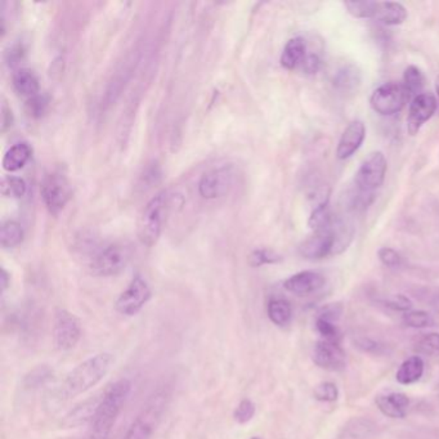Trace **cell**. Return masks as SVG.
<instances>
[{"mask_svg": "<svg viewBox=\"0 0 439 439\" xmlns=\"http://www.w3.org/2000/svg\"><path fill=\"white\" fill-rule=\"evenodd\" d=\"M112 364L114 356L106 352L85 359L66 375L61 384L53 391L52 399L61 403L90 391L109 374Z\"/></svg>", "mask_w": 439, "mask_h": 439, "instance_id": "6da1fadb", "label": "cell"}, {"mask_svg": "<svg viewBox=\"0 0 439 439\" xmlns=\"http://www.w3.org/2000/svg\"><path fill=\"white\" fill-rule=\"evenodd\" d=\"M131 389V381L128 379H120L104 391L85 439L110 438L112 426L125 405Z\"/></svg>", "mask_w": 439, "mask_h": 439, "instance_id": "7a4b0ae2", "label": "cell"}, {"mask_svg": "<svg viewBox=\"0 0 439 439\" xmlns=\"http://www.w3.org/2000/svg\"><path fill=\"white\" fill-rule=\"evenodd\" d=\"M170 401V388L168 385L158 386L144 403L137 418L133 420L123 439H151L156 432L165 410Z\"/></svg>", "mask_w": 439, "mask_h": 439, "instance_id": "3957f363", "label": "cell"}, {"mask_svg": "<svg viewBox=\"0 0 439 439\" xmlns=\"http://www.w3.org/2000/svg\"><path fill=\"white\" fill-rule=\"evenodd\" d=\"M172 199L168 193H160L152 197L138 220V239L146 246H153L158 242L163 228L170 213Z\"/></svg>", "mask_w": 439, "mask_h": 439, "instance_id": "277c9868", "label": "cell"}, {"mask_svg": "<svg viewBox=\"0 0 439 439\" xmlns=\"http://www.w3.org/2000/svg\"><path fill=\"white\" fill-rule=\"evenodd\" d=\"M131 251L124 244H112L104 247L93 258L90 271L99 277H111L121 273L131 261Z\"/></svg>", "mask_w": 439, "mask_h": 439, "instance_id": "5b68a950", "label": "cell"}, {"mask_svg": "<svg viewBox=\"0 0 439 439\" xmlns=\"http://www.w3.org/2000/svg\"><path fill=\"white\" fill-rule=\"evenodd\" d=\"M40 193L49 213L57 215L71 199L69 179L61 172L49 173L41 182Z\"/></svg>", "mask_w": 439, "mask_h": 439, "instance_id": "8992f818", "label": "cell"}, {"mask_svg": "<svg viewBox=\"0 0 439 439\" xmlns=\"http://www.w3.org/2000/svg\"><path fill=\"white\" fill-rule=\"evenodd\" d=\"M408 96L401 82H388L380 85L371 94L372 110L381 116H391L405 107Z\"/></svg>", "mask_w": 439, "mask_h": 439, "instance_id": "52a82bcc", "label": "cell"}, {"mask_svg": "<svg viewBox=\"0 0 439 439\" xmlns=\"http://www.w3.org/2000/svg\"><path fill=\"white\" fill-rule=\"evenodd\" d=\"M386 158L380 151L371 152L358 168L354 185L362 193H374V191L383 185L386 174Z\"/></svg>", "mask_w": 439, "mask_h": 439, "instance_id": "ba28073f", "label": "cell"}, {"mask_svg": "<svg viewBox=\"0 0 439 439\" xmlns=\"http://www.w3.org/2000/svg\"><path fill=\"white\" fill-rule=\"evenodd\" d=\"M82 334V323L75 315L66 309L55 312L53 340L57 349L61 352L74 349L80 342Z\"/></svg>", "mask_w": 439, "mask_h": 439, "instance_id": "9c48e42d", "label": "cell"}, {"mask_svg": "<svg viewBox=\"0 0 439 439\" xmlns=\"http://www.w3.org/2000/svg\"><path fill=\"white\" fill-rule=\"evenodd\" d=\"M152 291L150 285L141 276H136L128 288L117 298L115 307L123 316H134L151 299Z\"/></svg>", "mask_w": 439, "mask_h": 439, "instance_id": "30bf717a", "label": "cell"}, {"mask_svg": "<svg viewBox=\"0 0 439 439\" xmlns=\"http://www.w3.org/2000/svg\"><path fill=\"white\" fill-rule=\"evenodd\" d=\"M234 182L231 168H217L206 172L199 182V193L204 199L214 200L224 196Z\"/></svg>", "mask_w": 439, "mask_h": 439, "instance_id": "8fae6325", "label": "cell"}, {"mask_svg": "<svg viewBox=\"0 0 439 439\" xmlns=\"http://www.w3.org/2000/svg\"><path fill=\"white\" fill-rule=\"evenodd\" d=\"M438 109V99L432 93H421L415 97L410 104L408 117H407V131L415 136L421 129V126L432 119Z\"/></svg>", "mask_w": 439, "mask_h": 439, "instance_id": "7c38bea8", "label": "cell"}, {"mask_svg": "<svg viewBox=\"0 0 439 439\" xmlns=\"http://www.w3.org/2000/svg\"><path fill=\"white\" fill-rule=\"evenodd\" d=\"M313 362L327 371H343L347 366V354L340 343L321 339L313 349Z\"/></svg>", "mask_w": 439, "mask_h": 439, "instance_id": "4fadbf2b", "label": "cell"}, {"mask_svg": "<svg viewBox=\"0 0 439 439\" xmlns=\"http://www.w3.org/2000/svg\"><path fill=\"white\" fill-rule=\"evenodd\" d=\"M299 254L308 261H321L334 255V236L331 229L309 236L300 244Z\"/></svg>", "mask_w": 439, "mask_h": 439, "instance_id": "5bb4252c", "label": "cell"}, {"mask_svg": "<svg viewBox=\"0 0 439 439\" xmlns=\"http://www.w3.org/2000/svg\"><path fill=\"white\" fill-rule=\"evenodd\" d=\"M325 277L316 271H303L288 277L283 282V288L296 296H307L325 286Z\"/></svg>", "mask_w": 439, "mask_h": 439, "instance_id": "9a60e30c", "label": "cell"}, {"mask_svg": "<svg viewBox=\"0 0 439 439\" xmlns=\"http://www.w3.org/2000/svg\"><path fill=\"white\" fill-rule=\"evenodd\" d=\"M366 137V126L362 121L356 120L350 123L343 131L340 141L337 143V158L347 160L352 158L361 148Z\"/></svg>", "mask_w": 439, "mask_h": 439, "instance_id": "2e32d148", "label": "cell"}, {"mask_svg": "<svg viewBox=\"0 0 439 439\" xmlns=\"http://www.w3.org/2000/svg\"><path fill=\"white\" fill-rule=\"evenodd\" d=\"M375 403L378 406L380 412L391 418V419H403L408 411L410 399L405 393L393 391L383 396H378L375 399Z\"/></svg>", "mask_w": 439, "mask_h": 439, "instance_id": "e0dca14e", "label": "cell"}, {"mask_svg": "<svg viewBox=\"0 0 439 439\" xmlns=\"http://www.w3.org/2000/svg\"><path fill=\"white\" fill-rule=\"evenodd\" d=\"M361 82H362L361 71L357 66L350 65V63L337 70L332 79L334 90L343 96H352L357 93L361 87Z\"/></svg>", "mask_w": 439, "mask_h": 439, "instance_id": "ac0fdd59", "label": "cell"}, {"mask_svg": "<svg viewBox=\"0 0 439 439\" xmlns=\"http://www.w3.org/2000/svg\"><path fill=\"white\" fill-rule=\"evenodd\" d=\"M101 397H93V399H87L85 402H82L80 405L76 406L74 410L65 416L63 419V426L66 428H76V426H84L87 423H92V420L96 415L97 408L101 402Z\"/></svg>", "mask_w": 439, "mask_h": 439, "instance_id": "d6986e66", "label": "cell"}, {"mask_svg": "<svg viewBox=\"0 0 439 439\" xmlns=\"http://www.w3.org/2000/svg\"><path fill=\"white\" fill-rule=\"evenodd\" d=\"M330 229L334 236V255L342 254L353 240L354 227L345 217H334Z\"/></svg>", "mask_w": 439, "mask_h": 439, "instance_id": "ffe728a7", "label": "cell"}, {"mask_svg": "<svg viewBox=\"0 0 439 439\" xmlns=\"http://www.w3.org/2000/svg\"><path fill=\"white\" fill-rule=\"evenodd\" d=\"M374 20L384 23L386 26H397L407 20V9L401 3L383 1L379 3Z\"/></svg>", "mask_w": 439, "mask_h": 439, "instance_id": "44dd1931", "label": "cell"}, {"mask_svg": "<svg viewBox=\"0 0 439 439\" xmlns=\"http://www.w3.org/2000/svg\"><path fill=\"white\" fill-rule=\"evenodd\" d=\"M31 147L28 143L21 142L13 144L3 158V169L9 173L20 170L31 158Z\"/></svg>", "mask_w": 439, "mask_h": 439, "instance_id": "7402d4cb", "label": "cell"}, {"mask_svg": "<svg viewBox=\"0 0 439 439\" xmlns=\"http://www.w3.org/2000/svg\"><path fill=\"white\" fill-rule=\"evenodd\" d=\"M424 367H426V364H424L423 358L420 357V356H412V357L407 358L399 366L396 379H397L399 384H413V383L419 381L421 376H423Z\"/></svg>", "mask_w": 439, "mask_h": 439, "instance_id": "603a6c76", "label": "cell"}, {"mask_svg": "<svg viewBox=\"0 0 439 439\" xmlns=\"http://www.w3.org/2000/svg\"><path fill=\"white\" fill-rule=\"evenodd\" d=\"M13 88L20 96L26 97L28 99L39 94V80L31 70L21 69L14 72Z\"/></svg>", "mask_w": 439, "mask_h": 439, "instance_id": "cb8c5ba5", "label": "cell"}, {"mask_svg": "<svg viewBox=\"0 0 439 439\" xmlns=\"http://www.w3.org/2000/svg\"><path fill=\"white\" fill-rule=\"evenodd\" d=\"M305 58V43L302 38H294L286 43L285 48L282 50L281 62L282 67L286 70H294L298 65L302 63Z\"/></svg>", "mask_w": 439, "mask_h": 439, "instance_id": "d4e9b609", "label": "cell"}, {"mask_svg": "<svg viewBox=\"0 0 439 439\" xmlns=\"http://www.w3.org/2000/svg\"><path fill=\"white\" fill-rule=\"evenodd\" d=\"M332 213L330 209L329 199H325L315 207V210L310 214L308 220V226L313 232L327 231L332 224Z\"/></svg>", "mask_w": 439, "mask_h": 439, "instance_id": "484cf974", "label": "cell"}, {"mask_svg": "<svg viewBox=\"0 0 439 439\" xmlns=\"http://www.w3.org/2000/svg\"><path fill=\"white\" fill-rule=\"evenodd\" d=\"M267 313L269 320L277 326H288L293 318V308L285 299H272L268 303Z\"/></svg>", "mask_w": 439, "mask_h": 439, "instance_id": "4316f807", "label": "cell"}, {"mask_svg": "<svg viewBox=\"0 0 439 439\" xmlns=\"http://www.w3.org/2000/svg\"><path fill=\"white\" fill-rule=\"evenodd\" d=\"M23 228L16 220H7L0 228V244L4 249H14L23 241Z\"/></svg>", "mask_w": 439, "mask_h": 439, "instance_id": "83f0119b", "label": "cell"}, {"mask_svg": "<svg viewBox=\"0 0 439 439\" xmlns=\"http://www.w3.org/2000/svg\"><path fill=\"white\" fill-rule=\"evenodd\" d=\"M424 84H426V79H424V75H423V72H421V70L419 67L411 65V66H408L405 70L402 85H403L406 93L408 96V99L410 98L413 99L415 97L421 94V90L424 88Z\"/></svg>", "mask_w": 439, "mask_h": 439, "instance_id": "f1b7e54d", "label": "cell"}, {"mask_svg": "<svg viewBox=\"0 0 439 439\" xmlns=\"http://www.w3.org/2000/svg\"><path fill=\"white\" fill-rule=\"evenodd\" d=\"M55 375V371L52 370L47 364H43V366H38L36 369L33 371H30L28 375L23 379V384L28 389H36V388H40L43 385L49 383Z\"/></svg>", "mask_w": 439, "mask_h": 439, "instance_id": "f546056e", "label": "cell"}, {"mask_svg": "<svg viewBox=\"0 0 439 439\" xmlns=\"http://www.w3.org/2000/svg\"><path fill=\"white\" fill-rule=\"evenodd\" d=\"M0 191H1V195L6 196V197L21 199L26 193V183L22 178L13 177V175H7V177L1 179Z\"/></svg>", "mask_w": 439, "mask_h": 439, "instance_id": "4dcf8cb0", "label": "cell"}, {"mask_svg": "<svg viewBox=\"0 0 439 439\" xmlns=\"http://www.w3.org/2000/svg\"><path fill=\"white\" fill-rule=\"evenodd\" d=\"M344 6L348 13L356 18H375L378 1H345Z\"/></svg>", "mask_w": 439, "mask_h": 439, "instance_id": "1f68e13d", "label": "cell"}, {"mask_svg": "<svg viewBox=\"0 0 439 439\" xmlns=\"http://www.w3.org/2000/svg\"><path fill=\"white\" fill-rule=\"evenodd\" d=\"M415 352L426 356L439 357V332L424 334L413 347Z\"/></svg>", "mask_w": 439, "mask_h": 439, "instance_id": "d6a6232c", "label": "cell"}, {"mask_svg": "<svg viewBox=\"0 0 439 439\" xmlns=\"http://www.w3.org/2000/svg\"><path fill=\"white\" fill-rule=\"evenodd\" d=\"M402 323L412 329H426L434 325V320L426 310H410L402 316Z\"/></svg>", "mask_w": 439, "mask_h": 439, "instance_id": "836d02e7", "label": "cell"}, {"mask_svg": "<svg viewBox=\"0 0 439 439\" xmlns=\"http://www.w3.org/2000/svg\"><path fill=\"white\" fill-rule=\"evenodd\" d=\"M282 261V256L269 249H258L249 256V263L251 267H261L266 264H277Z\"/></svg>", "mask_w": 439, "mask_h": 439, "instance_id": "e575fe53", "label": "cell"}, {"mask_svg": "<svg viewBox=\"0 0 439 439\" xmlns=\"http://www.w3.org/2000/svg\"><path fill=\"white\" fill-rule=\"evenodd\" d=\"M316 329L325 340L334 342V343H340L342 332H340V330L335 325V323H331V321L317 317Z\"/></svg>", "mask_w": 439, "mask_h": 439, "instance_id": "d590c367", "label": "cell"}, {"mask_svg": "<svg viewBox=\"0 0 439 439\" xmlns=\"http://www.w3.org/2000/svg\"><path fill=\"white\" fill-rule=\"evenodd\" d=\"M313 397L320 402H335L339 399V389L334 383L325 381L315 388Z\"/></svg>", "mask_w": 439, "mask_h": 439, "instance_id": "8d00e7d4", "label": "cell"}, {"mask_svg": "<svg viewBox=\"0 0 439 439\" xmlns=\"http://www.w3.org/2000/svg\"><path fill=\"white\" fill-rule=\"evenodd\" d=\"M379 261L383 266L391 269H399L403 266V258L391 247H381L378 251Z\"/></svg>", "mask_w": 439, "mask_h": 439, "instance_id": "74e56055", "label": "cell"}, {"mask_svg": "<svg viewBox=\"0 0 439 439\" xmlns=\"http://www.w3.org/2000/svg\"><path fill=\"white\" fill-rule=\"evenodd\" d=\"M255 405L250 399H242L237 407L234 408V418L240 424H246L254 418Z\"/></svg>", "mask_w": 439, "mask_h": 439, "instance_id": "f35d334b", "label": "cell"}, {"mask_svg": "<svg viewBox=\"0 0 439 439\" xmlns=\"http://www.w3.org/2000/svg\"><path fill=\"white\" fill-rule=\"evenodd\" d=\"M47 107H48V98L45 96H40V94L30 98L26 102V110H28V115L33 117L43 116Z\"/></svg>", "mask_w": 439, "mask_h": 439, "instance_id": "ab89813d", "label": "cell"}, {"mask_svg": "<svg viewBox=\"0 0 439 439\" xmlns=\"http://www.w3.org/2000/svg\"><path fill=\"white\" fill-rule=\"evenodd\" d=\"M342 313H343V305L342 304H339V303H330V304H326L325 307L320 309L318 316L317 317L323 318V320H327V321H331V323H337V320L342 316Z\"/></svg>", "mask_w": 439, "mask_h": 439, "instance_id": "60d3db41", "label": "cell"}, {"mask_svg": "<svg viewBox=\"0 0 439 439\" xmlns=\"http://www.w3.org/2000/svg\"><path fill=\"white\" fill-rule=\"evenodd\" d=\"M385 305L388 308L393 309V310H399V312H410L412 309V302L405 296H394L386 299L384 302Z\"/></svg>", "mask_w": 439, "mask_h": 439, "instance_id": "b9f144b4", "label": "cell"}, {"mask_svg": "<svg viewBox=\"0 0 439 439\" xmlns=\"http://www.w3.org/2000/svg\"><path fill=\"white\" fill-rule=\"evenodd\" d=\"M303 70L305 74L308 75H315L320 69H321V58L318 55L312 53V55H305V58L302 62Z\"/></svg>", "mask_w": 439, "mask_h": 439, "instance_id": "7bdbcfd3", "label": "cell"}, {"mask_svg": "<svg viewBox=\"0 0 439 439\" xmlns=\"http://www.w3.org/2000/svg\"><path fill=\"white\" fill-rule=\"evenodd\" d=\"M22 53H23V49L20 45H16L13 48H11V50L7 53V62L13 66L17 62L22 60Z\"/></svg>", "mask_w": 439, "mask_h": 439, "instance_id": "ee69618b", "label": "cell"}, {"mask_svg": "<svg viewBox=\"0 0 439 439\" xmlns=\"http://www.w3.org/2000/svg\"><path fill=\"white\" fill-rule=\"evenodd\" d=\"M1 112H3V131H6L7 128L12 126L13 116H12V111L9 110L6 104H3Z\"/></svg>", "mask_w": 439, "mask_h": 439, "instance_id": "f6af8a7d", "label": "cell"}, {"mask_svg": "<svg viewBox=\"0 0 439 439\" xmlns=\"http://www.w3.org/2000/svg\"><path fill=\"white\" fill-rule=\"evenodd\" d=\"M11 283V276L4 268H1V275H0V285H1V293H6L8 286Z\"/></svg>", "mask_w": 439, "mask_h": 439, "instance_id": "bcb514c9", "label": "cell"}, {"mask_svg": "<svg viewBox=\"0 0 439 439\" xmlns=\"http://www.w3.org/2000/svg\"><path fill=\"white\" fill-rule=\"evenodd\" d=\"M435 92H437V97H438V104H439V75L437 77V80H435Z\"/></svg>", "mask_w": 439, "mask_h": 439, "instance_id": "7dc6e473", "label": "cell"}, {"mask_svg": "<svg viewBox=\"0 0 439 439\" xmlns=\"http://www.w3.org/2000/svg\"><path fill=\"white\" fill-rule=\"evenodd\" d=\"M435 308L439 310V294L437 296V299H435Z\"/></svg>", "mask_w": 439, "mask_h": 439, "instance_id": "c3c4849f", "label": "cell"}, {"mask_svg": "<svg viewBox=\"0 0 439 439\" xmlns=\"http://www.w3.org/2000/svg\"><path fill=\"white\" fill-rule=\"evenodd\" d=\"M251 439H261V438H258V437H253V438Z\"/></svg>", "mask_w": 439, "mask_h": 439, "instance_id": "681fc988", "label": "cell"}]
</instances>
